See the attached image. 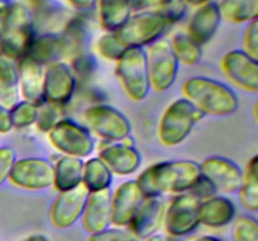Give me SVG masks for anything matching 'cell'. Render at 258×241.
I'll use <instances>...</instances> for the list:
<instances>
[{
    "instance_id": "6da1fadb",
    "label": "cell",
    "mask_w": 258,
    "mask_h": 241,
    "mask_svg": "<svg viewBox=\"0 0 258 241\" xmlns=\"http://www.w3.org/2000/svg\"><path fill=\"white\" fill-rule=\"evenodd\" d=\"M201 166L191 160L163 161L150 166L136 180L144 197L190 191L201 178Z\"/></svg>"
},
{
    "instance_id": "7a4b0ae2",
    "label": "cell",
    "mask_w": 258,
    "mask_h": 241,
    "mask_svg": "<svg viewBox=\"0 0 258 241\" xmlns=\"http://www.w3.org/2000/svg\"><path fill=\"white\" fill-rule=\"evenodd\" d=\"M184 98L204 115H228L238 108L236 93L224 83L207 77H193L181 87Z\"/></svg>"
},
{
    "instance_id": "3957f363",
    "label": "cell",
    "mask_w": 258,
    "mask_h": 241,
    "mask_svg": "<svg viewBox=\"0 0 258 241\" xmlns=\"http://www.w3.org/2000/svg\"><path fill=\"white\" fill-rule=\"evenodd\" d=\"M35 35L32 10L14 0L0 37V54L18 62L27 55Z\"/></svg>"
},
{
    "instance_id": "277c9868",
    "label": "cell",
    "mask_w": 258,
    "mask_h": 241,
    "mask_svg": "<svg viewBox=\"0 0 258 241\" xmlns=\"http://www.w3.org/2000/svg\"><path fill=\"white\" fill-rule=\"evenodd\" d=\"M203 117V113L185 98L175 99L166 107L161 115L158 128L159 140L169 147L180 145Z\"/></svg>"
},
{
    "instance_id": "5b68a950",
    "label": "cell",
    "mask_w": 258,
    "mask_h": 241,
    "mask_svg": "<svg viewBox=\"0 0 258 241\" xmlns=\"http://www.w3.org/2000/svg\"><path fill=\"white\" fill-rule=\"evenodd\" d=\"M116 77L130 99L134 102L145 99L151 89L146 50L138 47L126 48L116 62Z\"/></svg>"
},
{
    "instance_id": "8992f818",
    "label": "cell",
    "mask_w": 258,
    "mask_h": 241,
    "mask_svg": "<svg viewBox=\"0 0 258 241\" xmlns=\"http://www.w3.org/2000/svg\"><path fill=\"white\" fill-rule=\"evenodd\" d=\"M170 23L161 14L154 12H136L115 33L125 48H145L161 39Z\"/></svg>"
},
{
    "instance_id": "52a82bcc",
    "label": "cell",
    "mask_w": 258,
    "mask_h": 241,
    "mask_svg": "<svg viewBox=\"0 0 258 241\" xmlns=\"http://www.w3.org/2000/svg\"><path fill=\"white\" fill-rule=\"evenodd\" d=\"M47 137L50 145L63 156L85 158L95 150V140L90 130L68 118L58 120Z\"/></svg>"
},
{
    "instance_id": "ba28073f",
    "label": "cell",
    "mask_w": 258,
    "mask_h": 241,
    "mask_svg": "<svg viewBox=\"0 0 258 241\" xmlns=\"http://www.w3.org/2000/svg\"><path fill=\"white\" fill-rule=\"evenodd\" d=\"M88 130L107 142H121L131 133L128 118L116 108L107 104H95L85 110Z\"/></svg>"
},
{
    "instance_id": "9c48e42d",
    "label": "cell",
    "mask_w": 258,
    "mask_h": 241,
    "mask_svg": "<svg viewBox=\"0 0 258 241\" xmlns=\"http://www.w3.org/2000/svg\"><path fill=\"white\" fill-rule=\"evenodd\" d=\"M150 88L155 92L169 89L178 75L179 62L173 52L170 40L159 39L149 45L146 52Z\"/></svg>"
},
{
    "instance_id": "30bf717a",
    "label": "cell",
    "mask_w": 258,
    "mask_h": 241,
    "mask_svg": "<svg viewBox=\"0 0 258 241\" xmlns=\"http://www.w3.org/2000/svg\"><path fill=\"white\" fill-rule=\"evenodd\" d=\"M201 201L191 193H179L165 207L164 226L170 237H183L199 225Z\"/></svg>"
},
{
    "instance_id": "8fae6325",
    "label": "cell",
    "mask_w": 258,
    "mask_h": 241,
    "mask_svg": "<svg viewBox=\"0 0 258 241\" xmlns=\"http://www.w3.org/2000/svg\"><path fill=\"white\" fill-rule=\"evenodd\" d=\"M8 180L23 190H44L53 185V165L42 157L15 160Z\"/></svg>"
},
{
    "instance_id": "7c38bea8",
    "label": "cell",
    "mask_w": 258,
    "mask_h": 241,
    "mask_svg": "<svg viewBox=\"0 0 258 241\" xmlns=\"http://www.w3.org/2000/svg\"><path fill=\"white\" fill-rule=\"evenodd\" d=\"M77 79L67 62H57L44 69L43 94L44 102L55 107H63L72 99Z\"/></svg>"
},
{
    "instance_id": "4fadbf2b",
    "label": "cell",
    "mask_w": 258,
    "mask_h": 241,
    "mask_svg": "<svg viewBox=\"0 0 258 241\" xmlns=\"http://www.w3.org/2000/svg\"><path fill=\"white\" fill-rule=\"evenodd\" d=\"M222 72L228 80L246 92L258 90V63L243 50L234 49L226 53L221 60Z\"/></svg>"
},
{
    "instance_id": "5bb4252c",
    "label": "cell",
    "mask_w": 258,
    "mask_h": 241,
    "mask_svg": "<svg viewBox=\"0 0 258 241\" xmlns=\"http://www.w3.org/2000/svg\"><path fill=\"white\" fill-rule=\"evenodd\" d=\"M201 172L217 191L224 193L238 192L243 181V171L233 161L213 156L201 163Z\"/></svg>"
},
{
    "instance_id": "9a60e30c",
    "label": "cell",
    "mask_w": 258,
    "mask_h": 241,
    "mask_svg": "<svg viewBox=\"0 0 258 241\" xmlns=\"http://www.w3.org/2000/svg\"><path fill=\"white\" fill-rule=\"evenodd\" d=\"M88 191L80 185L73 190L59 192L50 207V222L57 228L71 227L81 218Z\"/></svg>"
},
{
    "instance_id": "2e32d148",
    "label": "cell",
    "mask_w": 258,
    "mask_h": 241,
    "mask_svg": "<svg viewBox=\"0 0 258 241\" xmlns=\"http://www.w3.org/2000/svg\"><path fill=\"white\" fill-rule=\"evenodd\" d=\"M165 202L159 196L144 197L136 208L127 228L139 238L144 240L156 233L164 222Z\"/></svg>"
},
{
    "instance_id": "e0dca14e",
    "label": "cell",
    "mask_w": 258,
    "mask_h": 241,
    "mask_svg": "<svg viewBox=\"0 0 258 241\" xmlns=\"http://www.w3.org/2000/svg\"><path fill=\"white\" fill-rule=\"evenodd\" d=\"M143 198L136 180L121 183L111 195V223L116 227H127Z\"/></svg>"
},
{
    "instance_id": "ac0fdd59",
    "label": "cell",
    "mask_w": 258,
    "mask_h": 241,
    "mask_svg": "<svg viewBox=\"0 0 258 241\" xmlns=\"http://www.w3.org/2000/svg\"><path fill=\"white\" fill-rule=\"evenodd\" d=\"M98 157L106 163L110 171L118 176L135 173L141 165V155L134 146L122 142L108 143L101 148Z\"/></svg>"
},
{
    "instance_id": "d6986e66",
    "label": "cell",
    "mask_w": 258,
    "mask_h": 241,
    "mask_svg": "<svg viewBox=\"0 0 258 241\" xmlns=\"http://www.w3.org/2000/svg\"><path fill=\"white\" fill-rule=\"evenodd\" d=\"M111 195L110 188L96 192H88L87 201L81 218L83 228L88 233L105 230L111 223Z\"/></svg>"
},
{
    "instance_id": "ffe728a7",
    "label": "cell",
    "mask_w": 258,
    "mask_h": 241,
    "mask_svg": "<svg viewBox=\"0 0 258 241\" xmlns=\"http://www.w3.org/2000/svg\"><path fill=\"white\" fill-rule=\"evenodd\" d=\"M19 74V94L23 100L40 105L44 102L43 84H44V68L32 58H22L17 62Z\"/></svg>"
},
{
    "instance_id": "44dd1931",
    "label": "cell",
    "mask_w": 258,
    "mask_h": 241,
    "mask_svg": "<svg viewBox=\"0 0 258 241\" xmlns=\"http://www.w3.org/2000/svg\"><path fill=\"white\" fill-rule=\"evenodd\" d=\"M222 23L218 3L208 2L197 7L191 14L186 34L199 45L207 44L216 35Z\"/></svg>"
},
{
    "instance_id": "7402d4cb",
    "label": "cell",
    "mask_w": 258,
    "mask_h": 241,
    "mask_svg": "<svg viewBox=\"0 0 258 241\" xmlns=\"http://www.w3.org/2000/svg\"><path fill=\"white\" fill-rule=\"evenodd\" d=\"M236 217V206L233 201L223 196H213L201 201L199 205V223L208 227H223Z\"/></svg>"
},
{
    "instance_id": "603a6c76",
    "label": "cell",
    "mask_w": 258,
    "mask_h": 241,
    "mask_svg": "<svg viewBox=\"0 0 258 241\" xmlns=\"http://www.w3.org/2000/svg\"><path fill=\"white\" fill-rule=\"evenodd\" d=\"M30 10L35 33L37 30H42V33H58L57 29H62L66 22L72 17L55 0H38L34 2V7Z\"/></svg>"
},
{
    "instance_id": "cb8c5ba5",
    "label": "cell",
    "mask_w": 258,
    "mask_h": 241,
    "mask_svg": "<svg viewBox=\"0 0 258 241\" xmlns=\"http://www.w3.org/2000/svg\"><path fill=\"white\" fill-rule=\"evenodd\" d=\"M58 33L62 39L64 60H71L76 55L86 52L90 33L83 15H72Z\"/></svg>"
},
{
    "instance_id": "d4e9b609",
    "label": "cell",
    "mask_w": 258,
    "mask_h": 241,
    "mask_svg": "<svg viewBox=\"0 0 258 241\" xmlns=\"http://www.w3.org/2000/svg\"><path fill=\"white\" fill-rule=\"evenodd\" d=\"M27 57L43 67L57 62H64V50L59 33H42L35 35Z\"/></svg>"
},
{
    "instance_id": "484cf974",
    "label": "cell",
    "mask_w": 258,
    "mask_h": 241,
    "mask_svg": "<svg viewBox=\"0 0 258 241\" xmlns=\"http://www.w3.org/2000/svg\"><path fill=\"white\" fill-rule=\"evenodd\" d=\"M83 160L63 156L53 166V186L58 192L73 190L82 185Z\"/></svg>"
},
{
    "instance_id": "4316f807",
    "label": "cell",
    "mask_w": 258,
    "mask_h": 241,
    "mask_svg": "<svg viewBox=\"0 0 258 241\" xmlns=\"http://www.w3.org/2000/svg\"><path fill=\"white\" fill-rule=\"evenodd\" d=\"M96 8L105 32H116L133 14L130 0H97Z\"/></svg>"
},
{
    "instance_id": "83f0119b",
    "label": "cell",
    "mask_w": 258,
    "mask_h": 241,
    "mask_svg": "<svg viewBox=\"0 0 258 241\" xmlns=\"http://www.w3.org/2000/svg\"><path fill=\"white\" fill-rule=\"evenodd\" d=\"M19 97L17 62L0 54V103L10 109L19 102Z\"/></svg>"
},
{
    "instance_id": "f1b7e54d",
    "label": "cell",
    "mask_w": 258,
    "mask_h": 241,
    "mask_svg": "<svg viewBox=\"0 0 258 241\" xmlns=\"http://www.w3.org/2000/svg\"><path fill=\"white\" fill-rule=\"evenodd\" d=\"M218 8L222 20L231 24H249L258 17V0H222Z\"/></svg>"
},
{
    "instance_id": "f546056e",
    "label": "cell",
    "mask_w": 258,
    "mask_h": 241,
    "mask_svg": "<svg viewBox=\"0 0 258 241\" xmlns=\"http://www.w3.org/2000/svg\"><path fill=\"white\" fill-rule=\"evenodd\" d=\"M133 12H154L163 15L171 24L180 22L186 13L181 0H130Z\"/></svg>"
},
{
    "instance_id": "4dcf8cb0",
    "label": "cell",
    "mask_w": 258,
    "mask_h": 241,
    "mask_svg": "<svg viewBox=\"0 0 258 241\" xmlns=\"http://www.w3.org/2000/svg\"><path fill=\"white\" fill-rule=\"evenodd\" d=\"M113 173L100 157H92L83 162L82 185L88 192L110 188Z\"/></svg>"
},
{
    "instance_id": "1f68e13d",
    "label": "cell",
    "mask_w": 258,
    "mask_h": 241,
    "mask_svg": "<svg viewBox=\"0 0 258 241\" xmlns=\"http://www.w3.org/2000/svg\"><path fill=\"white\" fill-rule=\"evenodd\" d=\"M239 201L247 211L258 210V157L253 156L247 163L243 181L239 188Z\"/></svg>"
},
{
    "instance_id": "d6a6232c",
    "label": "cell",
    "mask_w": 258,
    "mask_h": 241,
    "mask_svg": "<svg viewBox=\"0 0 258 241\" xmlns=\"http://www.w3.org/2000/svg\"><path fill=\"white\" fill-rule=\"evenodd\" d=\"M170 45L179 63L185 65H194L202 58V45L194 42L185 32H179L173 35Z\"/></svg>"
},
{
    "instance_id": "836d02e7",
    "label": "cell",
    "mask_w": 258,
    "mask_h": 241,
    "mask_svg": "<svg viewBox=\"0 0 258 241\" xmlns=\"http://www.w3.org/2000/svg\"><path fill=\"white\" fill-rule=\"evenodd\" d=\"M9 114L13 128H17V130L28 128L35 123L37 105L27 102V100H19L17 104L10 108Z\"/></svg>"
},
{
    "instance_id": "e575fe53",
    "label": "cell",
    "mask_w": 258,
    "mask_h": 241,
    "mask_svg": "<svg viewBox=\"0 0 258 241\" xmlns=\"http://www.w3.org/2000/svg\"><path fill=\"white\" fill-rule=\"evenodd\" d=\"M125 49L126 48L121 44L113 32H105L96 43V50L98 54L103 59L111 60V62H117Z\"/></svg>"
},
{
    "instance_id": "d590c367",
    "label": "cell",
    "mask_w": 258,
    "mask_h": 241,
    "mask_svg": "<svg viewBox=\"0 0 258 241\" xmlns=\"http://www.w3.org/2000/svg\"><path fill=\"white\" fill-rule=\"evenodd\" d=\"M233 241H258L257 221L251 216H239L232 228Z\"/></svg>"
},
{
    "instance_id": "8d00e7d4",
    "label": "cell",
    "mask_w": 258,
    "mask_h": 241,
    "mask_svg": "<svg viewBox=\"0 0 258 241\" xmlns=\"http://www.w3.org/2000/svg\"><path fill=\"white\" fill-rule=\"evenodd\" d=\"M70 62L71 69L77 80H87L97 68L96 58L87 50L73 57Z\"/></svg>"
},
{
    "instance_id": "74e56055",
    "label": "cell",
    "mask_w": 258,
    "mask_h": 241,
    "mask_svg": "<svg viewBox=\"0 0 258 241\" xmlns=\"http://www.w3.org/2000/svg\"><path fill=\"white\" fill-rule=\"evenodd\" d=\"M59 120L58 107L48 102H43L37 107V118H35V127L39 132L48 133Z\"/></svg>"
},
{
    "instance_id": "f35d334b",
    "label": "cell",
    "mask_w": 258,
    "mask_h": 241,
    "mask_svg": "<svg viewBox=\"0 0 258 241\" xmlns=\"http://www.w3.org/2000/svg\"><path fill=\"white\" fill-rule=\"evenodd\" d=\"M87 241H139L127 227H107L100 232L91 233Z\"/></svg>"
},
{
    "instance_id": "ab89813d",
    "label": "cell",
    "mask_w": 258,
    "mask_h": 241,
    "mask_svg": "<svg viewBox=\"0 0 258 241\" xmlns=\"http://www.w3.org/2000/svg\"><path fill=\"white\" fill-rule=\"evenodd\" d=\"M243 52L249 57L258 59V23H249L243 34Z\"/></svg>"
},
{
    "instance_id": "60d3db41",
    "label": "cell",
    "mask_w": 258,
    "mask_h": 241,
    "mask_svg": "<svg viewBox=\"0 0 258 241\" xmlns=\"http://www.w3.org/2000/svg\"><path fill=\"white\" fill-rule=\"evenodd\" d=\"M15 152L13 148L4 146L0 147V186L9 178L10 170L15 162Z\"/></svg>"
},
{
    "instance_id": "b9f144b4",
    "label": "cell",
    "mask_w": 258,
    "mask_h": 241,
    "mask_svg": "<svg viewBox=\"0 0 258 241\" xmlns=\"http://www.w3.org/2000/svg\"><path fill=\"white\" fill-rule=\"evenodd\" d=\"M189 193H191V195H193L194 197L198 198L199 201H203L207 200V198L216 196L217 190L206 177L201 176L198 182H197L196 185H194V187L189 191Z\"/></svg>"
},
{
    "instance_id": "7bdbcfd3",
    "label": "cell",
    "mask_w": 258,
    "mask_h": 241,
    "mask_svg": "<svg viewBox=\"0 0 258 241\" xmlns=\"http://www.w3.org/2000/svg\"><path fill=\"white\" fill-rule=\"evenodd\" d=\"M64 2L78 15L85 17L86 14H90V13H92L96 9L97 0H64Z\"/></svg>"
},
{
    "instance_id": "ee69618b",
    "label": "cell",
    "mask_w": 258,
    "mask_h": 241,
    "mask_svg": "<svg viewBox=\"0 0 258 241\" xmlns=\"http://www.w3.org/2000/svg\"><path fill=\"white\" fill-rule=\"evenodd\" d=\"M13 130L9 109L0 103V135L9 133Z\"/></svg>"
},
{
    "instance_id": "f6af8a7d",
    "label": "cell",
    "mask_w": 258,
    "mask_h": 241,
    "mask_svg": "<svg viewBox=\"0 0 258 241\" xmlns=\"http://www.w3.org/2000/svg\"><path fill=\"white\" fill-rule=\"evenodd\" d=\"M14 0H0V37L4 30L5 23H7L8 15H9L10 8H12Z\"/></svg>"
},
{
    "instance_id": "bcb514c9",
    "label": "cell",
    "mask_w": 258,
    "mask_h": 241,
    "mask_svg": "<svg viewBox=\"0 0 258 241\" xmlns=\"http://www.w3.org/2000/svg\"><path fill=\"white\" fill-rule=\"evenodd\" d=\"M20 241H50L49 237H47L45 235H42V233H34V235H30L28 237L23 238Z\"/></svg>"
},
{
    "instance_id": "7dc6e473",
    "label": "cell",
    "mask_w": 258,
    "mask_h": 241,
    "mask_svg": "<svg viewBox=\"0 0 258 241\" xmlns=\"http://www.w3.org/2000/svg\"><path fill=\"white\" fill-rule=\"evenodd\" d=\"M184 4L188 7V5H191V7H199L202 4H206V3L211 2V0H181Z\"/></svg>"
},
{
    "instance_id": "c3c4849f",
    "label": "cell",
    "mask_w": 258,
    "mask_h": 241,
    "mask_svg": "<svg viewBox=\"0 0 258 241\" xmlns=\"http://www.w3.org/2000/svg\"><path fill=\"white\" fill-rule=\"evenodd\" d=\"M143 241H166V237H164L163 235H159V233H153V235L144 238Z\"/></svg>"
},
{
    "instance_id": "681fc988",
    "label": "cell",
    "mask_w": 258,
    "mask_h": 241,
    "mask_svg": "<svg viewBox=\"0 0 258 241\" xmlns=\"http://www.w3.org/2000/svg\"><path fill=\"white\" fill-rule=\"evenodd\" d=\"M191 241H221L218 237L216 236H201V237L193 238Z\"/></svg>"
},
{
    "instance_id": "f907efd6",
    "label": "cell",
    "mask_w": 258,
    "mask_h": 241,
    "mask_svg": "<svg viewBox=\"0 0 258 241\" xmlns=\"http://www.w3.org/2000/svg\"><path fill=\"white\" fill-rule=\"evenodd\" d=\"M166 241H180V240L176 237H170V236H169V237H166Z\"/></svg>"
},
{
    "instance_id": "816d5d0a",
    "label": "cell",
    "mask_w": 258,
    "mask_h": 241,
    "mask_svg": "<svg viewBox=\"0 0 258 241\" xmlns=\"http://www.w3.org/2000/svg\"><path fill=\"white\" fill-rule=\"evenodd\" d=\"M30 2H33V3H34V2H38V0H30Z\"/></svg>"
}]
</instances>
